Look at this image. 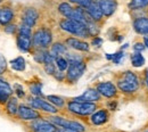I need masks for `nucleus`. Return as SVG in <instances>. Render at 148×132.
I'll list each match as a JSON object with an SVG mask.
<instances>
[{
    "label": "nucleus",
    "mask_w": 148,
    "mask_h": 132,
    "mask_svg": "<svg viewBox=\"0 0 148 132\" xmlns=\"http://www.w3.org/2000/svg\"><path fill=\"white\" fill-rule=\"evenodd\" d=\"M59 26L65 32H69L71 34L76 36V37H80V38L90 37L88 29H87V25L81 23V22H77V21H74L71 18H64L59 22Z\"/></svg>",
    "instance_id": "obj_1"
},
{
    "label": "nucleus",
    "mask_w": 148,
    "mask_h": 132,
    "mask_svg": "<svg viewBox=\"0 0 148 132\" xmlns=\"http://www.w3.org/2000/svg\"><path fill=\"white\" fill-rule=\"evenodd\" d=\"M53 33L48 27H40L32 36V48L46 50L51 46Z\"/></svg>",
    "instance_id": "obj_2"
},
{
    "label": "nucleus",
    "mask_w": 148,
    "mask_h": 132,
    "mask_svg": "<svg viewBox=\"0 0 148 132\" xmlns=\"http://www.w3.org/2000/svg\"><path fill=\"white\" fill-rule=\"evenodd\" d=\"M66 106H67V111L76 116H89L98 109L96 103H87V101L70 100L66 104Z\"/></svg>",
    "instance_id": "obj_3"
},
{
    "label": "nucleus",
    "mask_w": 148,
    "mask_h": 132,
    "mask_svg": "<svg viewBox=\"0 0 148 132\" xmlns=\"http://www.w3.org/2000/svg\"><path fill=\"white\" fill-rule=\"evenodd\" d=\"M117 88L122 92H128V94L134 92L139 88V80H138V77L134 73L128 71V72L123 73L121 79H119Z\"/></svg>",
    "instance_id": "obj_4"
},
{
    "label": "nucleus",
    "mask_w": 148,
    "mask_h": 132,
    "mask_svg": "<svg viewBox=\"0 0 148 132\" xmlns=\"http://www.w3.org/2000/svg\"><path fill=\"white\" fill-rule=\"evenodd\" d=\"M46 118L48 121H50L51 123L56 124L57 127L63 128V129L72 130V131H75V132L86 131L84 125L81 124L80 122H76V121H72V120H69V118H65V117H62V116H48Z\"/></svg>",
    "instance_id": "obj_5"
},
{
    "label": "nucleus",
    "mask_w": 148,
    "mask_h": 132,
    "mask_svg": "<svg viewBox=\"0 0 148 132\" xmlns=\"http://www.w3.org/2000/svg\"><path fill=\"white\" fill-rule=\"evenodd\" d=\"M26 128L30 132H59L60 128L45 118H38L34 121H30L26 124Z\"/></svg>",
    "instance_id": "obj_6"
},
{
    "label": "nucleus",
    "mask_w": 148,
    "mask_h": 132,
    "mask_svg": "<svg viewBox=\"0 0 148 132\" xmlns=\"http://www.w3.org/2000/svg\"><path fill=\"white\" fill-rule=\"evenodd\" d=\"M86 70H87V64L84 63V60L71 63L66 72V79H65L66 83H70V84L76 83V81L83 75Z\"/></svg>",
    "instance_id": "obj_7"
},
{
    "label": "nucleus",
    "mask_w": 148,
    "mask_h": 132,
    "mask_svg": "<svg viewBox=\"0 0 148 132\" xmlns=\"http://www.w3.org/2000/svg\"><path fill=\"white\" fill-rule=\"evenodd\" d=\"M29 105L36 109H40L42 112H46V113L49 114H57L58 113V109L55 105H53L51 103L42 99L41 97H31L29 99Z\"/></svg>",
    "instance_id": "obj_8"
},
{
    "label": "nucleus",
    "mask_w": 148,
    "mask_h": 132,
    "mask_svg": "<svg viewBox=\"0 0 148 132\" xmlns=\"http://www.w3.org/2000/svg\"><path fill=\"white\" fill-rule=\"evenodd\" d=\"M16 118H18L19 121H34L38 118H41V114L36 108L31 107L30 105L21 104Z\"/></svg>",
    "instance_id": "obj_9"
},
{
    "label": "nucleus",
    "mask_w": 148,
    "mask_h": 132,
    "mask_svg": "<svg viewBox=\"0 0 148 132\" xmlns=\"http://www.w3.org/2000/svg\"><path fill=\"white\" fill-rule=\"evenodd\" d=\"M15 18V10L9 3H2L0 5V24L1 26H6Z\"/></svg>",
    "instance_id": "obj_10"
},
{
    "label": "nucleus",
    "mask_w": 148,
    "mask_h": 132,
    "mask_svg": "<svg viewBox=\"0 0 148 132\" xmlns=\"http://www.w3.org/2000/svg\"><path fill=\"white\" fill-rule=\"evenodd\" d=\"M38 18H39V13L34 7H26L23 9L21 15V21L23 24L33 27L37 24Z\"/></svg>",
    "instance_id": "obj_11"
},
{
    "label": "nucleus",
    "mask_w": 148,
    "mask_h": 132,
    "mask_svg": "<svg viewBox=\"0 0 148 132\" xmlns=\"http://www.w3.org/2000/svg\"><path fill=\"white\" fill-rule=\"evenodd\" d=\"M13 94H14V89L6 80L0 77V109L3 111L6 103Z\"/></svg>",
    "instance_id": "obj_12"
},
{
    "label": "nucleus",
    "mask_w": 148,
    "mask_h": 132,
    "mask_svg": "<svg viewBox=\"0 0 148 132\" xmlns=\"http://www.w3.org/2000/svg\"><path fill=\"white\" fill-rule=\"evenodd\" d=\"M95 88L98 90L99 94H101L103 97H105V98H114L117 94V89H116L115 84L110 82V81L99 82V83L96 84Z\"/></svg>",
    "instance_id": "obj_13"
},
{
    "label": "nucleus",
    "mask_w": 148,
    "mask_h": 132,
    "mask_svg": "<svg viewBox=\"0 0 148 132\" xmlns=\"http://www.w3.org/2000/svg\"><path fill=\"white\" fill-rule=\"evenodd\" d=\"M101 99V94L98 92L96 88H88L83 94L79 97H75L72 100L74 101H87V103H96Z\"/></svg>",
    "instance_id": "obj_14"
},
{
    "label": "nucleus",
    "mask_w": 148,
    "mask_h": 132,
    "mask_svg": "<svg viewBox=\"0 0 148 132\" xmlns=\"http://www.w3.org/2000/svg\"><path fill=\"white\" fill-rule=\"evenodd\" d=\"M18 98L12 96L8 99V101L6 103L5 107H3V115H6V116H8L9 118H13V120L16 118L17 112H18Z\"/></svg>",
    "instance_id": "obj_15"
},
{
    "label": "nucleus",
    "mask_w": 148,
    "mask_h": 132,
    "mask_svg": "<svg viewBox=\"0 0 148 132\" xmlns=\"http://www.w3.org/2000/svg\"><path fill=\"white\" fill-rule=\"evenodd\" d=\"M108 120H110V113L105 108L96 111L95 113L90 115V122L93 125H103V124L107 123Z\"/></svg>",
    "instance_id": "obj_16"
},
{
    "label": "nucleus",
    "mask_w": 148,
    "mask_h": 132,
    "mask_svg": "<svg viewBox=\"0 0 148 132\" xmlns=\"http://www.w3.org/2000/svg\"><path fill=\"white\" fill-rule=\"evenodd\" d=\"M16 43L21 51L23 53H29L32 49V37L16 33Z\"/></svg>",
    "instance_id": "obj_17"
},
{
    "label": "nucleus",
    "mask_w": 148,
    "mask_h": 132,
    "mask_svg": "<svg viewBox=\"0 0 148 132\" xmlns=\"http://www.w3.org/2000/svg\"><path fill=\"white\" fill-rule=\"evenodd\" d=\"M65 43H66L67 47L72 48L74 50H79V51H89V49H90V46H89L88 42L76 38L66 39Z\"/></svg>",
    "instance_id": "obj_18"
},
{
    "label": "nucleus",
    "mask_w": 148,
    "mask_h": 132,
    "mask_svg": "<svg viewBox=\"0 0 148 132\" xmlns=\"http://www.w3.org/2000/svg\"><path fill=\"white\" fill-rule=\"evenodd\" d=\"M98 3L101 8L104 16H106V17L112 16L114 14V12L116 10V7H117V3L115 0H99Z\"/></svg>",
    "instance_id": "obj_19"
},
{
    "label": "nucleus",
    "mask_w": 148,
    "mask_h": 132,
    "mask_svg": "<svg viewBox=\"0 0 148 132\" xmlns=\"http://www.w3.org/2000/svg\"><path fill=\"white\" fill-rule=\"evenodd\" d=\"M87 10H88V13L90 14V16L92 17V19L95 22L101 21L103 16H104V14H103V12H101V8H100V6H99L98 2L92 1V3L87 8Z\"/></svg>",
    "instance_id": "obj_20"
},
{
    "label": "nucleus",
    "mask_w": 148,
    "mask_h": 132,
    "mask_svg": "<svg viewBox=\"0 0 148 132\" xmlns=\"http://www.w3.org/2000/svg\"><path fill=\"white\" fill-rule=\"evenodd\" d=\"M133 27L139 34H148V18L141 17L136 19L133 23Z\"/></svg>",
    "instance_id": "obj_21"
},
{
    "label": "nucleus",
    "mask_w": 148,
    "mask_h": 132,
    "mask_svg": "<svg viewBox=\"0 0 148 132\" xmlns=\"http://www.w3.org/2000/svg\"><path fill=\"white\" fill-rule=\"evenodd\" d=\"M49 53H50L51 56L56 59L57 57L63 56L64 54H66V53H67V48H66V46H65L64 43H62V42H55V43L51 46V49H50Z\"/></svg>",
    "instance_id": "obj_22"
},
{
    "label": "nucleus",
    "mask_w": 148,
    "mask_h": 132,
    "mask_svg": "<svg viewBox=\"0 0 148 132\" xmlns=\"http://www.w3.org/2000/svg\"><path fill=\"white\" fill-rule=\"evenodd\" d=\"M10 67L14 70V71H17V72H22L25 70L26 67V64H25V59L23 58L22 56L16 57L15 59L10 60Z\"/></svg>",
    "instance_id": "obj_23"
},
{
    "label": "nucleus",
    "mask_w": 148,
    "mask_h": 132,
    "mask_svg": "<svg viewBox=\"0 0 148 132\" xmlns=\"http://www.w3.org/2000/svg\"><path fill=\"white\" fill-rule=\"evenodd\" d=\"M73 9H74L73 7H72L70 3H67V2H62V3H59V6H58V12H59L63 16H65V18H70V17H71Z\"/></svg>",
    "instance_id": "obj_24"
},
{
    "label": "nucleus",
    "mask_w": 148,
    "mask_h": 132,
    "mask_svg": "<svg viewBox=\"0 0 148 132\" xmlns=\"http://www.w3.org/2000/svg\"><path fill=\"white\" fill-rule=\"evenodd\" d=\"M47 98V100L49 101V103H51L53 105H55L57 108H63L64 106H65V100H64V98H62V97H59V96H55V94H49V96H47L46 97Z\"/></svg>",
    "instance_id": "obj_25"
},
{
    "label": "nucleus",
    "mask_w": 148,
    "mask_h": 132,
    "mask_svg": "<svg viewBox=\"0 0 148 132\" xmlns=\"http://www.w3.org/2000/svg\"><path fill=\"white\" fill-rule=\"evenodd\" d=\"M41 88H42V83L41 82H32V83L29 84L30 92L33 94V96H36V97H41L42 96Z\"/></svg>",
    "instance_id": "obj_26"
},
{
    "label": "nucleus",
    "mask_w": 148,
    "mask_h": 132,
    "mask_svg": "<svg viewBox=\"0 0 148 132\" xmlns=\"http://www.w3.org/2000/svg\"><path fill=\"white\" fill-rule=\"evenodd\" d=\"M55 63H56L57 68H58L59 71H63V72H64L65 70H67V68H69V65H70V63L67 62V59L64 58L63 56L57 57L55 59Z\"/></svg>",
    "instance_id": "obj_27"
},
{
    "label": "nucleus",
    "mask_w": 148,
    "mask_h": 132,
    "mask_svg": "<svg viewBox=\"0 0 148 132\" xmlns=\"http://www.w3.org/2000/svg\"><path fill=\"white\" fill-rule=\"evenodd\" d=\"M131 62L134 67H140L145 64V58L143 57V55H140V53H136L131 56Z\"/></svg>",
    "instance_id": "obj_28"
},
{
    "label": "nucleus",
    "mask_w": 148,
    "mask_h": 132,
    "mask_svg": "<svg viewBox=\"0 0 148 132\" xmlns=\"http://www.w3.org/2000/svg\"><path fill=\"white\" fill-rule=\"evenodd\" d=\"M86 25H87V29H88V32H89L90 37H97V34L99 32V29L97 26V22H95V21L88 22Z\"/></svg>",
    "instance_id": "obj_29"
},
{
    "label": "nucleus",
    "mask_w": 148,
    "mask_h": 132,
    "mask_svg": "<svg viewBox=\"0 0 148 132\" xmlns=\"http://www.w3.org/2000/svg\"><path fill=\"white\" fill-rule=\"evenodd\" d=\"M148 6V0H131L129 3V7L131 9H137V8H143Z\"/></svg>",
    "instance_id": "obj_30"
},
{
    "label": "nucleus",
    "mask_w": 148,
    "mask_h": 132,
    "mask_svg": "<svg viewBox=\"0 0 148 132\" xmlns=\"http://www.w3.org/2000/svg\"><path fill=\"white\" fill-rule=\"evenodd\" d=\"M56 67L57 66H56L55 62H50V63H45L43 64V68H45L46 73L49 74V75H54L55 74V72L57 71Z\"/></svg>",
    "instance_id": "obj_31"
},
{
    "label": "nucleus",
    "mask_w": 148,
    "mask_h": 132,
    "mask_svg": "<svg viewBox=\"0 0 148 132\" xmlns=\"http://www.w3.org/2000/svg\"><path fill=\"white\" fill-rule=\"evenodd\" d=\"M17 29H18V26L16 24H14V23H10V24L3 26V31L6 33H8V34H16L17 33Z\"/></svg>",
    "instance_id": "obj_32"
},
{
    "label": "nucleus",
    "mask_w": 148,
    "mask_h": 132,
    "mask_svg": "<svg viewBox=\"0 0 148 132\" xmlns=\"http://www.w3.org/2000/svg\"><path fill=\"white\" fill-rule=\"evenodd\" d=\"M124 56V54L122 53V51H119V53H116V54H114V55H111V54H107L106 57L108 58V59H112L115 64H119L120 62H121V59L123 58Z\"/></svg>",
    "instance_id": "obj_33"
},
{
    "label": "nucleus",
    "mask_w": 148,
    "mask_h": 132,
    "mask_svg": "<svg viewBox=\"0 0 148 132\" xmlns=\"http://www.w3.org/2000/svg\"><path fill=\"white\" fill-rule=\"evenodd\" d=\"M71 2H73V3H76L77 6H80V7H83V8H88L91 3H92L93 0H70Z\"/></svg>",
    "instance_id": "obj_34"
},
{
    "label": "nucleus",
    "mask_w": 148,
    "mask_h": 132,
    "mask_svg": "<svg viewBox=\"0 0 148 132\" xmlns=\"http://www.w3.org/2000/svg\"><path fill=\"white\" fill-rule=\"evenodd\" d=\"M7 70H8L7 60H6V58L2 56V55H0V74L6 73V72H7Z\"/></svg>",
    "instance_id": "obj_35"
},
{
    "label": "nucleus",
    "mask_w": 148,
    "mask_h": 132,
    "mask_svg": "<svg viewBox=\"0 0 148 132\" xmlns=\"http://www.w3.org/2000/svg\"><path fill=\"white\" fill-rule=\"evenodd\" d=\"M14 92L17 94V98H22V99H23V98L25 97V92H24L22 85H19L17 83L14 85Z\"/></svg>",
    "instance_id": "obj_36"
},
{
    "label": "nucleus",
    "mask_w": 148,
    "mask_h": 132,
    "mask_svg": "<svg viewBox=\"0 0 148 132\" xmlns=\"http://www.w3.org/2000/svg\"><path fill=\"white\" fill-rule=\"evenodd\" d=\"M54 77H55L57 81H64L66 79V74L63 73V71H56L55 74H54Z\"/></svg>",
    "instance_id": "obj_37"
},
{
    "label": "nucleus",
    "mask_w": 148,
    "mask_h": 132,
    "mask_svg": "<svg viewBox=\"0 0 148 132\" xmlns=\"http://www.w3.org/2000/svg\"><path fill=\"white\" fill-rule=\"evenodd\" d=\"M91 44L95 46V47H100L103 44V39L99 38V37H95L91 41Z\"/></svg>",
    "instance_id": "obj_38"
},
{
    "label": "nucleus",
    "mask_w": 148,
    "mask_h": 132,
    "mask_svg": "<svg viewBox=\"0 0 148 132\" xmlns=\"http://www.w3.org/2000/svg\"><path fill=\"white\" fill-rule=\"evenodd\" d=\"M133 49H134L137 53H140V51H143V50L145 49V44H143V43H136L134 47H133Z\"/></svg>",
    "instance_id": "obj_39"
},
{
    "label": "nucleus",
    "mask_w": 148,
    "mask_h": 132,
    "mask_svg": "<svg viewBox=\"0 0 148 132\" xmlns=\"http://www.w3.org/2000/svg\"><path fill=\"white\" fill-rule=\"evenodd\" d=\"M59 132H75V131H72V130H67V129H63V128H60Z\"/></svg>",
    "instance_id": "obj_40"
},
{
    "label": "nucleus",
    "mask_w": 148,
    "mask_h": 132,
    "mask_svg": "<svg viewBox=\"0 0 148 132\" xmlns=\"http://www.w3.org/2000/svg\"><path fill=\"white\" fill-rule=\"evenodd\" d=\"M110 106H111V109H115L116 104H115V103H112V104H110Z\"/></svg>",
    "instance_id": "obj_41"
},
{
    "label": "nucleus",
    "mask_w": 148,
    "mask_h": 132,
    "mask_svg": "<svg viewBox=\"0 0 148 132\" xmlns=\"http://www.w3.org/2000/svg\"><path fill=\"white\" fill-rule=\"evenodd\" d=\"M145 46L148 48V37H145Z\"/></svg>",
    "instance_id": "obj_42"
},
{
    "label": "nucleus",
    "mask_w": 148,
    "mask_h": 132,
    "mask_svg": "<svg viewBox=\"0 0 148 132\" xmlns=\"http://www.w3.org/2000/svg\"><path fill=\"white\" fill-rule=\"evenodd\" d=\"M146 82H147V87H148V70L146 71Z\"/></svg>",
    "instance_id": "obj_43"
},
{
    "label": "nucleus",
    "mask_w": 148,
    "mask_h": 132,
    "mask_svg": "<svg viewBox=\"0 0 148 132\" xmlns=\"http://www.w3.org/2000/svg\"><path fill=\"white\" fill-rule=\"evenodd\" d=\"M2 2H3V0H0V5H1V3H2Z\"/></svg>",
    "instance_id": "obj_44"
},
{
    "label": "nucleus",
    "mask_w": 148,
    "mask_h": 132,
    "mask_svg": "<svg viewBox=\"0 0 148 132\" xmlns=\"http://www.w3.org/2000/svg\"><path fill=\"white\" fill-rule=\"evenodd\" d=\"M0 27H1V24H0Z\"/></svg>",
    "instance_id": "obj_45"
},
{
    "label": "nucleus",
    "mask_w": 148,
    "mask_h": 132,
    "mask_svg": "<svg viewBox=\"0 0 148 132\" xmlns=\"http://www.w3.org/2000/svg\"><path fill=\"white\" fill-rule=\"evenodd\" d=\"M147 132H148V131H147Z\"/></svg>",
    "instance_id": "obj_46"
}]
</instances>
